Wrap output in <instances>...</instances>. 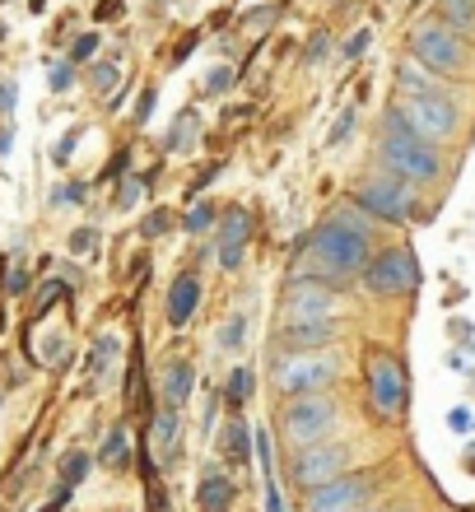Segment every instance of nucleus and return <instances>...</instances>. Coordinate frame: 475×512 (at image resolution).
I'll list each match as a JSON object with an SVG mask.
<instances>
[{
    "label": "nucleus",
    "mask_w": 475,
    "mask_h": 512,
    "mask_svg": "<svg viewBox=\"0 0 475 512\" xmlns=\"http://www.w3.org/2000/svg\"><path fill=\"white\" fill-rule=\"evenodd\" d=\"M308 256H313V266L322 270L326 280L359 275V270L368 266V233L345 229L340 219H326L322 229L308 238Z\"/></svg>",
    "instance_id": "obj_1"
},
{
    "label": "nucleus",
    "mask_w": 475,
    "mask_h": 512,
    "mask_svg": "<svg viewBox=\"0 0 475 512\" xmlns=\"http://www.w3.org/2000/svg\"><path fill=\"white\" fill-rule=\"evenodd\" d=\"M382 159H387V168H392L401 182H434L438 168H443V163H438V149L410 131V126L401 122V112H387Z\"/></svg>",
    "instance_id": "obj_2"
},
{
    "label": "nucleus",
    "mask_w": 475,
    "mask_h": 512,
    "mask_svg": "<svg viewBox=\"0 0 475 512\" xmlns=\"http://www.w3.org/2000/svg\"><path fill=\"white\" fill-rule=\"evenodd\" d=\"M340 378V354L331 350H294L285 359H275L271 382L285 396H313V391H326Z\"/></svg>",
    "instance_id": "obj_3"
},
{
    "label": "nucleus",
    "mask_w": 475,
    "mask_h": 512,
    "mask_svg": "<svg viewBox=\"0 0 475 512\" xmlns=\"http://www.w3.org/2000/svg\"><path fill=\"white\" fill-rule=\"evenodd\" d=\"M340 419V405L326 396V391H313V396H294L280 415V433H285L289 447H313V443H326L331 429Z\"/></svg>",
    "instance_id": "obj_4"
},
{
    "label": "nucleus",
    "mask_w": 475,
    "mask_h": 512,
    "mask_svg": "<svg viewBox=\"0 0 475 512\" xmlns=\"http://www.w3.org/2000/svg\"><path fill=\"white\" fill-rule=\"evenodd\" d=\"M364 387H368V410L378 419H401L406 415V368H401V359L387 350H373L368 354V364H364Z\"/></svg>",
    "instance_id": "obj_5"
},
{
    "label": "nucleus",
    "mask_w": 475,
    "mask_h": 512,
    "mask_svg": "<svg viewBox=\"0 0 475 512\" xmlns=\"http://www.w3.org/2000/svg\"><path fill=\"white\" fill-rule=\"evenodd\" d=\"M354 461V447L350 443H313V447H299L294 452V461H289V475H294V485L303 489H317L326 485V480H336V475L350 471Z\"/></svg>",
    "instance_id": "obj_6"
},
{
    "label": "nucleus",
    "mask_w": 475,
    "mask_h": 512,
    "mask_svg": "<svg viewBox=\"0 0 475 512\" xmlns=\"http://www.w3.org/2000/svg\"><path fill=\"white\" fill-rule=\"evenodd\" d=\"M415 280H420V266L406 247H387L364 266V289L373 298H401L415 289Z\"/></svg>",
    "instance_id": "obj_7"
},
{
    "label": "nucleus",
    "mask_w": 475,
    "mask_h": 512,
    "mask_svg": "<svg viewBox=\"0 0 475 512\" xmlns=\"http://www.w3.org/2000/svg\"><path fill=\"white\" fill-rule=\"evenodd\" d=\"M396 112H401V122L420 135V140H448L457 131V108L443 94H410Z\"/></svg>",
    "instance_id": "obj_8"
},
{
    "label": "nucleus",
    "mask_w": 475,
    "mask_h": 512,
    "mask_svg": "<svg viewBox=\"0 0 475 512\" xmlns=\"http://www.w3.org/2000/svg\"><path fill=\"white\" fill-rule=\"evenodd\" d=\"M410 52L420 56L434 75H452V70H462V61H466L462 38H457L448 24H420L410 33Z\"/></svg>",
    "instance_id": "obj_9"
},
{
    "label": "nucleus",
    "mask_w": 475,
    "mask_h": 512,
    "mask_svg": "<svg viewBox=\"0 0 475 512\" xmlns=\"http://www.w3.org/2000/svg\"><path fill=\"white\" fill-rule=\"evenodd\" d=\"M368 494H373V475L345 471L326 485L308 489V512H364Z\"/></svg>",
    "instance_id": "obj_10"
},
{
    "label": "nucleus",
    "mask_w": 475,
    "mask_h": 512,
    "mask_svg": "<svg viewBox=\"0 0 475 512\" xmlns=\"http://www.w3.org/2000/svg\"><path fill=\"white\" fill-rule=\"evenodd\" d=\"M359 205H364L368 215L387 219V224H401V219L415 215V196L401 177H373L368 187H359Z\"/></svg>",
    "instance_id": "obj_11"
},
{
    "label": "nucleus",
    "mask_w": 475,
    "mask_h": 512,
    "mask_svg": "<svg viewBox=\"0 0 475 512\" xmlns=\"http://www.w3.org/2000/svg\"><path fill=\"white\" fill-rule=\"evenodd\" d=\"M340 294L331 280H294L285 298V317H336Z\"/></svg>",
    "instance_id": "obj_12"
},
{
    "label": "nucleus",
    "mask_w": 475,
    "mask_h": 512,
    "mask_svg": "<svg viewBox=\"0 0 475 512\" xmlns=\"http://www.w3.org/2000/svg\"><path fill=\"white\" fill-rule=\"evenodd\" d=\"M247 238H252V215L243 205H233L219 215V270H238L247 256Z\"/></svg>",
    "instance_id": "obj_13"
},
{
    "label": "nucleus",
    "mask_w": 475,
    "mask_h": 512,
    "mask_svg": "<svg viewBox=\"0 0 475 512\" xmlns=\"http://www.w3.org/2000/svg\"><path fill=\"white\" fill-rule=\"evenodd\" d=\"M336 336H340L336 317H285V326H280V340L289 350H326Z\"/></svg>",
    "instance_id": "obj_14"
},
{
    "label": "nucleus",
    "mask_w": 475,
    "mask_h": 512,
    "mask_svg": "<svg viewBox=\"0 0 475 512\" xmlns=\"http://www.w3.org/2000/svg\"><path fill=\"white\" fill-rule=\"evenodd\" d=\"M252 452H257V466H261V494H266V503H261V508H266V512H289L285 494H280V475H275L271 433H266V429L252 433Z\"/></svg>",
    "instance_id": "obj_15"
},
{
    "label": "nucleus",
    "mask_w": 475,
    "mask_h": 512,
    "mask_svg": "<svg viewBox=\"0 0 475 512\" xmlns=\"http://www.w3.org/2000/svg\"><path fill=\"white\" fill-rule=\"evenodd\" d=\"M233 499H238L233 475L219 471V466H205L201 485H196V508L201 512H233Z\"/></svg>",
    "instance_id": "obj_16"
},
{
    "label": "nucleus",
    "mask_w": 475,
    "mask_h": 512,
    "mask_svg": "<svg viewBox=\"0 0 475 512\" xmlns=\"http://www.w3.org/2000/svg\"><path fill=\"white\" fill-rule=\"evenodd\" d=\"M191 391H196V364H191V359H173V364L163 368V378H159L163 410H182V405L191 401Z\"/></svg>",
    "instance_id": "obj_17"
},
{
    "label": "nucleus",
    "mask_w": 475,
    "mask_h": 512,
    "mask_svg": "<svg viewBox=\"0 0 475 512\" xmlns=\"http://www.w3.org/2000/svg\"><path fill=\"white\" fill-rule=\"evenodd\" d=\"M196 308H201V280L187 270V275H177L173 289H168V326L182 331V326L196 317Z\"/></svg>",
    "instance_id": "obj_18"
},
{
    "label": "nucleus",
    "mask_w": 475,
    "mask_h": 512,
    "mask_svg": "<svg viewBox=\"0 0 475 512\" xmlns=\"http://www.w3.org/2000/svg\"><path fill=\"white\" fill-rule=\"evenodd\" d=\"M177 415H182V410H163V405L150 415V443L145 447H150V457H159L163 466L177 461V433H182L177 429Z\"/></svg>",
    "instance_id": "obj_19"
},
{
    "label": "nucleus",
    "mask_w": 475,
    "mask_h": 512,
    "mask_svg": "<svg viewBox=\"0 0 475 512\" xmlns=\"http://www.w3.org/2000/svg\"><path fill=\"white\" fill-rule=\"evenodd\" d=\"M89 466H94V457L89 452H80V447H70L66 457H61V466H56V480H61V489H75L84 485V475H89Z\"/></svg>",
    "instance_id": "obj_20"
},
{
    "label": "nucleus",
    "mask_w": 475,
    "mask_h": 512,
    "mask_svg": "<svg viewBox=\"0 0 475 512\" xmlns=\"http://www.w3.org/2000/svg\"><path fill=\"white\" fill-rule=\"evenodd\" d=\"M224 457L233 466H247V457H252V429H247L243 419H229V429H224Z\"/></svg>",
    "instance_id": "obj_21"
},
{
    "label": "nucleus",
    "mask_w": 475,
    "mask_h": 512,
    "mask_svg": "<svg viewBox=\"0 0 475 512\" xmlns=\"http://www.w3.org/2000/svg\"><path fill=\"white\" fill-rule=\"evenodd\" d=\"M103 466L117 475L131 471V438H126V429H112L108 443H103Z\"/></svg>",
    "instance_id": "obj_22"
},
{
    "label": "nucleus",
    "mask_w": 475,
    "mask_h": 512,
    "mask_svg": "<svg viewBox=\"0 0 475 512\" xmlns=\"http://www.w3.org/2000/svg\"><path fill=\"white\" fill-rule=\"evenodd\" d=\"M252 387H257V378H252V368H233L229 378H224V401L238 410V405L252 401Z\"/></svg>",
    "instance_id": "obj_23"
},
{
    "label": "nucleus",
    "mask_w": 475,
    "mask_h": 512,
    "mask_svg": "<svg viewBox=\"0 0 475 512\" xmlns=\"http://www.w3.org/2000/svg\"><path fill=\"white\" fill-rule=\"evenodd\" d=\"M117 350H122V340L117 336H98L94 350H89V373H103V368L117 359Z\"/></svg>",
    "instance_id": "obj_24"
},
{
    "label": "nucleus",
    "mask_w": 475,
    "mask_h": 512,
    "mask_svg": "<svg viewBox=\"0 0 475 512\" xmlns=\"http://www.w3.org/2000/svg\"><path fill=\"white\" fill-rule=\"evenodd\" d=\"M396 80L406 84V89H415V94H434V75L420 70V66H401L396 70Z\"/></svg>",
    "instance_id": "obj_25"
},
{
    "label": "nucleus",
    "mask_w": 475,
    "mask_h": 512,
    "mask_svg": "<svg viewBox=\"0 0 475 512\" xmlns=\"http://www.w3.org/2000/svg\"><path fill=\"white\" fill-rule=\"evenodd\" d=\"M443 14H448L452 24L471 28L475 24V0H443Z\"/></svg>",
    "instance_id": "obj_26"
},
{
    "label": "nucleus",
    "mask_w": 475,
    "mask_h": 512,
    "mask_svg": "<svg viewBox=\"0 0 475 512\" xmlns=\"http://www.w3.org/2000/svg\"><path fill=\"white\" fill-rule=\"evenodd\" d=\"M196 112H187V117H177V126H173V135H168V149H182V145H191V135H196Z\"/></svg>",
    "instance_id": "obj_27"
},
{
    "label": "nucleus",
    "mask_w": 475,
    "mask_h": 512,
    "mask_svg": "<svg viewBox=\"0 0 475 512\" xmlns=\"http://www.w3.org/2000/svg\"><path fill=\"white\" fill-rule=\"evenodd\" d=\"M243 336H247V317H233V322L219 331V350H238Z\"/></svg>",
    "instance_id": "obj_28"
},
{
    "label": "nucleus",
    "mask_w": 475,
    "mask_h": 512,
    "mask_svg": "<svg viewBox=\"0 0 475 512\" xmlns=\"http://www.w3.org/2000/svg\"><path fill=\"white\" fill-rule=\"evenodd\" d=\"M215 215H219V210H210V205H196V210L182 219V229H187V233H201V229H210V224H215Z\"/></svg>",
    "instance_id": "obj_29"
},
{
    "label": "nucleus",
    "mask_w": 475,
    "mask_h": 512,
    "mask_svg": "<svg viewBox=\"0 0 475 512\" xmlns=\"http://www.w3.org/2000/svg\"><path fill=\"white\" fill-rule=\"evenodd\" d=\"M47 84H52L56 94H66L70 84H75V66H70V61H56L52 75H47Z\"/></svg>",
    "instance_id": "obj_30"
},
{
    "label": "nucleus",
    "mask_w": 475,
    "mask_h": 512,
    "mask_svg": "<svg viewBox=\"0 0 475 512\" xmlns=\"http://www.w3.org/2000/svg\"><path fill=\"white\" fill-rule=\"evenodd\" d=\"M94 52H98V33H84V38L75 42V52H70V66H80V61H89Z\"/></svg>",
    "instance_id": "obj_31"
},
{
    "label": "nucleus",
    "mask_w": 475,
    "mask_h": 512,
    "mask_svg": "<svg viewBox=\"0 0 475 512\" xmlns=\"http://www.w3.org/2000/svg\"><path fill=\"white\" fill-rule=\"evenodd\" d=\"M98 247V233L94 229H75L70 233V252H94Z\"/></svg>",
    "instance_id": "obj_32"
},
{
    "label": "nucleus",
    "mask_w": 475,
    "mask_h": 512,
    "mask_svg": "<svg viewBox=\"0 0 475 512\" xmlns=\"http://www.w3.org/2000/svg\"><path fill=\"white\" fill-rule=\"evenodd\" d=\"M94 84H98V89H117V84H122V66H98L94 70Z\"/></svg>",
    "instance_id": "obj_33"
},
{
    "label": "nucleus",
    "mask_w": 475,
    "mask_h": 512,
    "mask_svg": "<svg viewBox=\"0 0 475 512\" xmlns=\"http://www.w3.org/2000/svg\"><path fill=\"white\" fill-rule=\"evenodd\" d=\"M145 182H150V177H131V182L122 187V196H117V205H122V210H126V205H136V196H140V187H145Z\"/></svg>",
    "instance_id": "obj_34"
},
{
    "label": "nucleus",
    "mask_w": 475,
    "mask_h": 512,
    "mask_svg": "<svg viewBox=\"0 0 475 512\" xmlns=\"http://www.w3.org/2000/svg\"><path fill=\"white\" fill-rule=\"evenodd\" d=\"M163 229H168V215H163V210H154V215L140 224V233H145V238H154V233H163Z\"/></svg>",
    "instance_id": "obj_35"
},
{
    "label": "nucleus",
    "mask_w": 475,
    "mask_h": 512,
    "mask_svg": "<svg viewBox=\"0 0 475 512\" xmlns=\"http://www.w3.org/2000/svg\"><path fill=\"white\" fill-rule=\"evenodd\" d=\"M61 289H66V284H47V289H42V303H38V312H33V317H42V312H47V308H52V303H56V298H61Z\"/></svg>",
    "instance_id": "obj_36"
},
{
    "label": "nucleus",
    "mask_w": 475,
    "mask_h": 512,
    "mask_svg": "<svg viewBox=\"0 0 475 512\" xmlns=\"http://www.w3.org/2000/svg\"><path fill=\"white\" fill-rule=\"evenodd\" d=\"M154 98H159V94H154V89H145V94H140V108H136V122H150V117H154Z\"/></svg>",
    "instance_id": "obj_37"
},
{
    "label": "nucleus",
    "mask_w": 475,
    "mask_h": 512,
    "mask_svg": "<svg viewBox=\"0 0 475 512\" xmlns=\"http://www.w3.org/2000/svg\"><path fill=\"white\" fill-rule=\"evenodd\" d=\"M24 289H28V275H24V270H10V280H5V294H14V298H19V294H24Z\"/></svg>",
    "instance_id": "obj_38"
},
{
    "label": "nucleus",
    "mask_w": 475,
    "mask_h": 512,
    "mask_svg": "<svg viewBox=\"0 0 475 512\" xmlns=\"http://www.w3.org/2000/svg\"><path fill=\"white\" fill-rule=\"evenodd\" d=\"M229 80H233V70H229V66H219V70H210V80H205V89H224Z\"/></svg>",
    "instance_id": "obj_39"
},
{
    "label": "nucleus",
    "mask_w": 475,
    "mask_h": 512,
    "mask_svg": "<svg viewBox=\"0 0 475 512\" xmlns=\"http://www.w3.org/2000/svg\"><path fill=\"white\" fill-rule=\"evenodd\" d=\"M70 154H75V131L61 135V145H56V163H70Z\"/></svg>",
    "instance_id": "obj_40"
},
{
    "label": "nucleus",
    "mask_w": 475,
    "mask_h": 512,
    "mask_svg": "<svg viewBox=\"0 0 475 512\" xmlns=\"http://www.w3.org/2000/svg\"><path fill=\"white\" fill-rule=\"evenodd\" d=\"M350 126H354V117H350V112H345V117H340V122L331 126V145H340V140L350 135Z\"/></svg>",
    "instance_id": "obj_41"
},
{
    "label": "nucleus",
    "mask_w": 475,
    "mask_h": 512,
    "mask_svg": "<svg viewBox=\"0 0 475 512\" xmlns=\"http://www.w3.org/2000/svg\"><path fill=\"white\" fill-rule=\"evenodd\" d=\"M448 424H452V429H457V433H466V429H471V424H475V419H471V410H452V415H448Z\"/></svg>",
    "instance_id": "obj_42"
},
{
    "label": "nucleus",
    "mask_w": 475,
    "mask_h": 512,
    "mask_svg": "<svg viewBox=\"0 0 475 512\" xmlns=\"http://www.w3.org/2000/svg\"><path fill=\"white\" fill-rule=\"evenodd\" d=\"M364 47H368V28H364V33H354V38L345 42V56H359Z\"/></svg>",
    "instance_id": "obj_43"
},
{
    "label": "nucleus",
    "mask_w": 475,
    "mask_h": 512,
    "mask_svg": "<svg viewBox=\"0 0 475 512\" xmlns=\"http://www.w3.org/2000/svg\"><path fill=\"white\" fill-rule=\"evenodd\" d=\"M117 10H122V0H98V19H108V14H117Z\"/></svg>",
    "instance_id": "obj_44"
},
{
    "label": "nucleus",
    "mask_w": 475,
    "mask_h": 512,
    "mask_svg": "<svg viewBox=\"0 0 475 512\" xmlns=\"http://www.w3.org/2000/svg\"><path fill=\"white\" fill-rule=\"evenodd\" d=\"M322 52H326V33H317L313 47H308V61H322Z\"/></svg>",
    "instance_id": "obj_45"
},
{
    "label": "nucleus",
    "mask_w": 475,
    "mask_h": 512,
    "mask_svg": "<svg viewBox=\"0 0 475 512\" xmlns=\"http://www.w3.org/2000/svg\"><path fill=\"white\" fill-rule=\"evenodd\" d=\"M117 173H126V154H117V159L108 163V173H103V177H108V182H112V177H117Z\"/></svg>",
    "instance_id": "obj_46"
},
{
    "label": "nucleus",
    "mask_w": 475,
    "mask_h": 512,
    "mask_svg": "<svg viewBox=\"0 0 475 512\" xmlns=\"http://www.w3.org/2000/svg\"><path fill=\"white\" fill-rule=\"evenodd\" d=\"M10 98H14V89L10 84H0V112H10Z\"/></svg>",
    "instance_id": "obj_47"
},
{
    "label": "nucleus",
    "mask_w": 475,
    "mask_h": 512,
    "mask_svg": "<svg viewBox=\"0 0 475 512\" xmlns=\"http://www.w3.org/2000/svg\"><path fill=\"white\" fill-rule=\"evenodd\" d=\"M387 512H415V508H387Z\"/></svg>",
    "instance_id": "obj_48"
},
{
    "label": "nucleus",
    "mask_w": 475,
    "mask_h": 512,
    "mask_svg": "<svg viewBox=\"0 0 475 512\" xmlns=\"http://www.w3.org/2000/svg\"><path fill=\"white\" fill-rule=\"evenodd\" d=\"M0 5H5V0H0Z\"/></svg>",
    "instance_id": "obj_49"
}]
</instances>
